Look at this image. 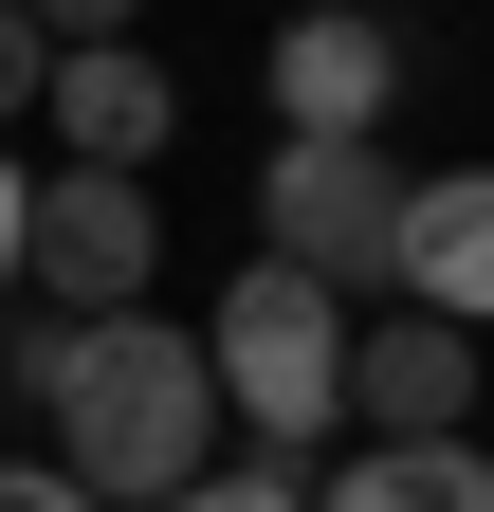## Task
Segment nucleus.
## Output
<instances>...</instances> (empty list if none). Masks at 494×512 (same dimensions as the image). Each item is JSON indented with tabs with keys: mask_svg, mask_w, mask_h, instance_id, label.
I'll list each match as a JSON object with an SVG mask.
<instances>
[{
	"mask_svg": "<svg viewBox=\"0 0 494 512\" xmlns=\"http://www.w3.org/2000/svg\"><path fill=\"white\" fill-rule=\"evenodd\" d=\"M37 403H55V476H74L92 512H110V494L165 512L183 476H202L220 366H202V330H165V311H92V330L37 348Z\"/></svg>",
	"mask_w": 494,
	"mask_h": 512,
	"instance_id": "nucleus-1",
	"label": "nucleus"
},
{
	"mask_svg": "<svg viewBox=\"0 0 494 512\" xmlns=\"http://www.w3.org/2000/svg\"><path fill=\"white\" fill-rule=\"evenodd\" d=\"M202 366H220V403L257 421L275 458H312V439L348 421V293L293 275V256H257V275L220 293V348H202Z\"/></svg>",
	"mask_w": 494,
	"mask_h": 512,
	"instance_id": "nucleus-2",
	"label": "nucleus"
},
{
	"mask_svg": "<svg viewBox=\"0 0 494 512\" xmlns=\"http://www.w3.org/2000/svg\"><path fill=\"white\" fill-rule=\"evenodd\" d=\"M257 220H275V256L293 275H385V238H403V165H385V128H293L275 147V183H257Z\"/></svg>",
	"mask_w": 494,
	"mask_h": 512,
	"instance_id": "nucleus-3",
	"label": "nucleus"
},
{
	"mask_svg": "<svg viewBox=\"0 0 494 512\" xmlns=\"http://www.w3.org/2000/svg\"><path fill=\"white\" fill-rule=\"evenodd\" d=\"M147 256H165V220H147V183H129V165H55V183H19V293L129 311V293H147Z\"/></svg>",
	"mask_w": 494,
	"mask_h": 512,
	"instance_id": "nucleus-4",
	"label": "nucleus"
},
{
	"mask_svg": "<svg viewBox=\"0 0 494 512\" xmlns=\"http://www.w3.org/2000/svg\"><path fill=\"white\" fill-rule=\"evenodd\" d=\"M403 311H440V330H494V165H440L403 183V238H385Z\"/></svg>",
	"mask_w": 494,
	"mask_h": 512,
	"instance_id": "nucleus-5",
	"label": "nucleus"
},
{
	"mask_svg": "<svg viewBox=\"0 0 494 512\" xmlns=\"http://www.w3.org/2000/svg\"><path fill=\"white\" fill-rule=\"evenodd\" d=\"M348 403L385 421V439H458V403H476V330H440V311H385V330L348 348Z\"/></svg>",
	"mask_w": 494,
	"mask_h": 512,
	"instance_id": "nucleus-6",
	"label": "nucleus"
},
{
	"mask_svg": "<svg viewBox=\"0 0 494 512\" xmlns=\"http://www.w3.org/2000/svg\"><path fill=\"white\" fill-rule=\"evenodd\" d=\"M37 92H55V128H74V165H147V147H165V110H183V92H165V55H129V37H74Z\"/></svg>",
	"mask_w": 494,
	"mask_h": 512,
	"instance_id": "nucleus-7",
	"label": "nucleus"
},
{
	"mask_svg": "<svg viewBox=\"0 0 494 512\" xmlns=\"http://www.w3.org/2000/svg\"><path fill=\"white\" fill-rule=\"evenodd\" d=\"M385 92H403V37L348 19V0L275 37V110H293V128H385Z\"/></svg>",
	"mask_w": 494,
	"mask_h": 512,
	"instance_id": "nucleus-8",
	"label": "nucleus"
},
{
	"mask_svg": "<svg viewBox=\"0 0 494 512\" xmlns=\"http://www.w3.org/2000/svg\"><path fill=\"white\" fill-rule=\"evenodd\" d=\"M312 512H494V458L476 439H366Z\"/></svg>",
	"mask_w": 494,
	"mask_h": 512,
	"instance_id": "nucleus-9",
	"label": "nucleus"
},
{
	"mask_svg": "<svg viewBox=\"0 0 494 512\" xmlns=\"http://www.w3.org/2000/svg\"><path fill=\"white\" fill-rule=\"evenodd\" d=\"M37 74H55V37L19 19V0H0V128H19V110H37Z\"/></svg>",
	"mask_w": 494,
	"mask_h": 512,
	"instance_id": "nucleus-10",
	"label": "nucleus"
},
{
	"mask_svg": "<svg viewBox=\"0 0 494 512\" xmlns=\"http://www.w3.org/2000/svg\"><path fill=\"white\" fill-rule=\"evenodd\" d=\"M165 512H312V494H293V476H183Z\"/></svg>",
	"mask_w": 494,
	"mask_h": 512,
	"instance_id": "nucleus-11",
	"label": "nucleus"
},
{
	"mask_svg": "<svg viewBox=\"0 0 494 512\" xmlns=\"http://www.w3.org/2000/svg\"><path fill=\"white\" fill-rule=\"evenodd\" d=\"M19 19H37L55 55H74V37H129V19H147V0H19Z\"/></svg>",
	"mask_w": 494,
	"mask_h": 512,
	"instance_id": "nucleus-12",
	"label": "nucleus"
},
{
	"mask_svg": "<svg viewBox=\"0 0 494 512\" xmlns=\"http://www.w3.org/2000/svg\"><path fill=\"white\" fill-rule=\"evenodd\" d=\"M0 512H92V494L55 476V458H0Z\"/></svg>",
	"mask_w": 494,
	"mask_h": 512,
	"instance_id": "nucleus-13",
	"label": "nucleus"
},
{
	"mask_svg": "<svg viewBox=\"0 0 494 512\" xmlns=\"http://www.w3.org/2000/svg\"><path fill=\"white\" fill-rule=\"evenodd\" d=\"M0 293H19V165H0Z\"/></svg>",
	"mask_w": 494,
	"mask_h": 512,
	"instance_id": "nucleus-14",
	"label": "nucleus"
}]
</instances>
